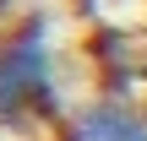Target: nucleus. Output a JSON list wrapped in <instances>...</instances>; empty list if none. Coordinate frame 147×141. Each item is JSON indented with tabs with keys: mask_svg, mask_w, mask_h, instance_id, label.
<instances>
[{
	"mask_svg": "<svg viewBox=\"0 0 147 141\" xmlns=\"http://www.w3.org/2000/svg\"><path fill=\"white\" fill-rule=\"evenodd\" d=\"M33 98H49V49H44V27H22L5 49H0V114L27 109Z\"/></svg>",
	"mask_w": 147,
	"mask_h": 141,
	"instance_id": "1",
	"label": "nucleus"
},
{
	"mask_svg": "<svg viewBox=\"0 0 147 141\" xmlns=\"http://www.w3.org/2000/svg\"><path fill=\"white\" fill-rule=\"evenodd\" d=\"M71 141H147V120L131 114V109H115V103H93L76 120Z\"/></svg>",
	"mask_w": 147,
	"mask_h": 141,
	"instance_id": "2",
	"label": "nucleus"
}]
</instances>
